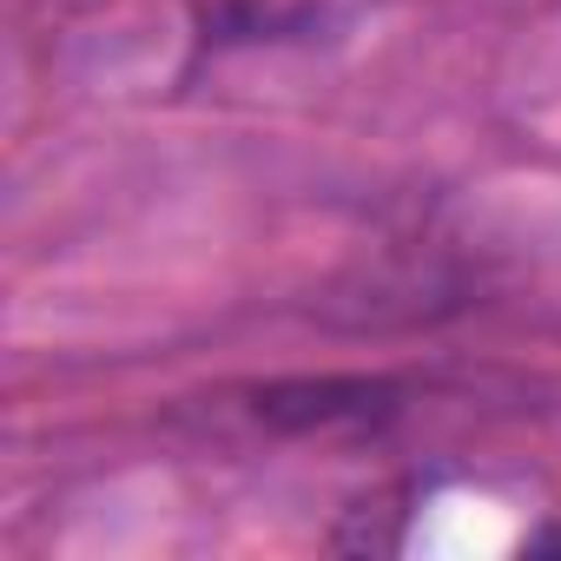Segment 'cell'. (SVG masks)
<instances>
[{
  "label": "cell",
  "mask_w": 561,
  "mask_h": 561,
  "mask_svg": "<svg viewBox=\"0 0 561 561\" xmlns=\"http://www.w3.org/2000/svg\"><path fill=\"white\" fill-rule=\"evenodd\" d=\"M390 410V383L370 377H324V383H277L257 397V416L277 430H331V423H370Z\"/></svg>",
  "instance_id": "6da1fadb"
},
{
  "label": "cell",
  "mask_w": 561,
  "mask_h": 561,
  "mask_svg": "<svg viewBox=\"0 0 561 561\" xmlns=\"http://www.w3.org/2000/svg\"><path fill=\"white\" fill-rule=\"evenodd\" d=\"M364 0H205V27L231 41H285V34H318L337 27Z\"/></svg>",
  "instance_id": "7a4b0ae2"
}]
</instances>
